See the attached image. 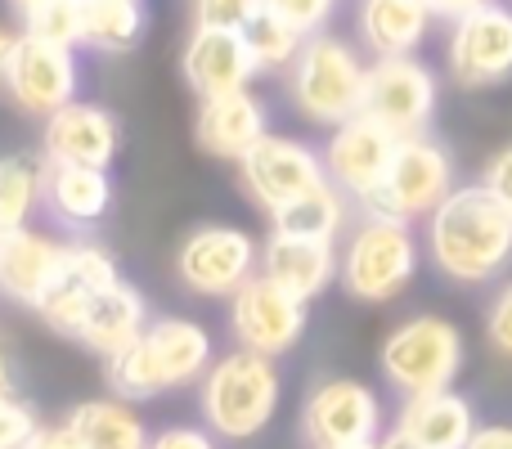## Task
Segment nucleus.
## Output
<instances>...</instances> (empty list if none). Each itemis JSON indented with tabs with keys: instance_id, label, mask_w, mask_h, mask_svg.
Masks as SVG:
<instances>
[{
	"instance_id": "6",
	"label": "nucleus",
	"mask_w": 512,
	"mask_h": 449,
	"mask_svg": "<svg viewBox=\"0 0 512 449\" xmlns=\"http://www.w3.org/2000/svg\"><path fill=\"white\" fill-rule=\"evenodd\" d=\"M378 369L400 396L450 391L463 369V333L441 315H414L387 333L378 351Z\"/></svg>"
},
{
	"instance_id": "8",
	"label": "nucleus",
	"mask_w": 512,
	"mask_h": 449,
	"mask_svg": "<svg viewBox=\"0 0 512 449\" xmlns=\"http://www.w3.org/2000/svg\"><path fill=\"white\" fill-rule=\"evenodd\" d=\"M176 274L198 297H234L261 274V247L239 225H198L176 252Z\"/></svg>"
},
{
	"instance_id": "27",
	"label": "nucleus",
	"mask_w": 512,
	"mask_h": 449,
	"mask_svg": "<svg viewBox=\"0 0 512 449\" xmlns=\"http://www.w3.org/2000/svg\"><path fill=\"white\" fill-rule=\"evenodd\" d=\"M346 216H351V198H346L333 180H324L319 189H310V194L292 198L288 207L270 212V225L279 229V234L328 238V243H337V234L346 229Z\"/></svg>"
},
{
	"instance_id": "19",
	"label": "nucleus",
	"mask_w": 512,
	"mask_h": 449,
	"mask_svg": "<svg viewBox=\"0 0 512 449\" xmlns=\"http://www.w3.org/2000/svg\"><path fill=\"white\" fill-rule=\"evenodd\" d=\"M261 274L270 283H279L283 292H292V297L315 301L342 274V252L328 238H297L270 229V238L261 247Z\"/></svg>"
},
{
	"instance_id": "23",
	"label": "nucleus",
	"mask_w": 512,
	"mask_h": 449,
	"mask_svg": "<svg viewBox=\"0 0 512 449\" xmlns=\"http://www.w3.org/2000/svg\"><path fill=\"white\" fill-rule=\"evenodd\" d=\"M149 324H153V319H149V301H144V292L135 288V283L122 279V283L104 288L95 301H90L86 324H81L77 342L86 346L90 355L113 360V355L126 351V346H131Z\"/></svg>"
},
{
	"instance_id": "13",
	"label": "nucleus",
	"mask_w": 512,
	"mask_h": 449,
	"mask_svg": "<svg viewBox=\"0 0 512 449\" xmlns=\"http://www.w3.org/2000/svg\"><path fill=\"white\" fill-rule=\"evenodd\" d=\"M113 283H122V270H117V261H113L108 247L68 243V256H63L59 279L41 292V301H36L32 310L41 315V324L50 328V333L77 337L81 324H86L90 301H95L104 288H113Z\"/></svg>"
},
{
	"instance_id": "20",
	"label": "nucleus",
	"mask_w": 512,
	"mask_h": 449,
	"mask_svg": "<svg viewBox=\"0 0 512 449\" xmlns=\"http://www.w3.org/2000/svg\"><path fill=\"white\" fill-rule=\"evenodd\" d=\"M270 135V113L252 90H234L221 99H203L194 122V140L203 153L225 162H243Z\"/></svg>"
},
{
	"instance_id": "22",
	"label": "nucleus",
	"mask_w": 512,
	"mask_h": 449,
	"mask_svg": "<svg viewBox=\"0 0 512 449\" xmlns=\"http://www.w3.org/2000/svg\"><path fill=\"white\" fill-rule=\"evenodd\" d=\"M396 432L418 449H468L477 436V409L459 391H432V396H409L396 414Z\"/></svg>"
},
{
	"instance_id": "25",
	"label": "nucleus",
	"mask_w": 512,
	"mask_h": 449,
	"mask_svg": "<svg viewBox=\"0 0 512 449\" xmlns=\"http://www.w3.org/2000/svg\"><path fill=\"white\" fill-rule=\"evenodd\" d=\"M432 18L427 0H360V36L378 59L414 54Z\"/></svg>"
},
{
	"instance_id": "11",
	"label": "nucleus",
	"mask_w": 512,
	"mask_h": 449,
	"mask_svg": "<svg viewBox=\"0 0 512 449\" xmlns=\"http://www.w3.org/2000/svg\"><path fill=\"white\" fill-rule=\"evenodd\" d=\"M450 77L463 90H490L512 77V9L486 0L450 32Z\"/></svg>"
},
{
	"instance_id": "16",
	"label": "nucleus",
	"mask_w": 512,
	"mask_h": 449,
	"mask_svg": "<svg viewBox=\"0 0 512 449\" xmlns=\"http://www.w3.org/2000/svg\"><path fill=\"white\" fill-rule=\"evenodd\" d=\"M400 135H391L387 126H378L373 117H351V122L333 126L324 144V171L346 198L364 203L373 189L387 180V167L396 158Z\"/></svg>"
},
{
	"instance_id": "15",
	"label": "nucleus",
	"mask_w": 512,
	"mask_h": 449,
	"mask_svg": "<svg viewBox=\"0 0 512 449\" xmlns=\"http://www.w3.org/2000/svg\"><path fill=\"white\" fill-rule=\"evenodd\" d=\"M77 50H63V45H45L36 36H18L14 59L5 68V90L23 113L32 117H50L59 108H68L77 99Z\"/></svg>"
},
{
	"instance_id": "14",
	"label": "nucleus",
	"mask_w": 512,
	"mask_h": 449,
	"mask_svg": "<svg viewBox=\"0 0 512 449\" xmlns=\"http://www.w3.org/2000/svg\"><path fill=\"white\" fill-rule=\"evenodd\" d=\"M243 189L265 207V212H279L292 198L310 194L328 180L324 171V153H315L310 144L292 140V135H265L261 144L239 162Z\"/></svg>"
},
{
	"instance_id": "10",
	"label": "nucleus",
	"mask_w": 512,
	"mask_h": 449,
	"mask_svg": "<svg viewBox=\"0 0 512 449\" xmlns=\"http://www.w3.org/2000/svg\"><path fill=\"white\" fill-rule=\"evenodd\" d=\"M436 113V72L414 54L373 59L364 81V117L387 126L391 135H427V122Z\"/></svg>"
},
{
	"instance_id": "42",
	"label": "nucleus",
	"mask_w": 512,
	"mask_h": 449,
	"mask_svg": "<svg viewBox=\"0 0 512 449\" xmlns=\"http://www.w3.org/2000/svg\"><path fill=\"white\" fill-rule=\"evenodd\" d=\"M18 391V373H14V364H9V355L0 351V400H9Z\"/></svg>"
},
{
	"instance_id": "12",
	"label": "nucleus",
	"mask_w": 512,
	"mask_h": 449,
	"mask_svg": "<svg viewBox=\"0 0 512 449\" xmlns=\"http://www.w3.org/2000/svg\"><path fill=\"white\" fill-rule=\"evenodd\" d=\"M306 306L310 301L283 292L279 283H270L265 274L248 279L239 292L230 297V328L234 342L248 346L256 355H283L301 342L306 333Z\"/></svg>"
},
{
	"instance_id": "28",
	"label": "nucleus",
	"mask_w": 512,
	"mask_h": 449,
	"mask_svg": "<svg viewBox=\"0 0 512 449\" xmlns=\"http://www.w3.org/2000/svg\"><path fill=\"white\" fill-rule=\"evenodd\" d=\"M45 153H9L0 158V234L23 229L32 221V212L45 203Z\"/></svg>"
},
{
	"instance_id": "36",
	"label": "nucleus",
	"mask_w": 512,
	"mask_h": 449,
	"mask_svg": "<svg viewBox=\"0 0 512 449\" xmlns=\"http://www.w3.org/2000/svg\"><path fill=\"white\" fill-rule=\"evenodd\" d=\"M481 185H486L490 194H495L499 203L512 212V144H504V149H499L495 158L486 162V171H481Z\"/></svg>"
},
{
	"instance_id": "26",
	"label": "nucleus",
	"mask_w": 512,
	"mask_h": 449,
	"mask_svg": "<svg viewBox=\"0 0 512 449\" xmlns=\"http://www.w3.org/2000/svg\"><path fill=\"white\" fill-rule=\"evenodd\" d=\"M81 449H149V427L131 409V400H81L63 418Z\"/></svg>"
},
{
	"instance_id": "33",
	"label": "nucleus",
	"mask_w": 512,
	"mask_h": 449,
	"mask_svg": "<svg viewBox=\"0 0 512 449\" xmlns=\"http://www.w3.org/2000/svg\"><path fill=\"white\" fill-rule=\"evenodd\" d=\"M36 414L32 405H23L18 396L0 400V449H27V441L36 436Z\"/></svg>"
},
{
	"instance_id": "43",
	"label": "nucleus",
	"mask_w": 512,
	"mask_h": 449,
	"mask_svg": "<svg viewBox=\"0 0 512 449\" xmlns=\"http://www.w3.org/2000/svg\"><path fill=\"white\" fill-rule=\"evenodd\" d=\"M378 445H382V449H418L414 441H405V436H400V432H391L387 441H378Z\"/></svg>"
},
{
	"instance_id": "29",
	"label": "nucleus",
	"mask_w": 512,
	"mask_h": 449,
	"mask_svg": "<svg viewBox=\"0 0 512 449\" xmlns=\"http://www.w3.org/2000/svg\"><path fill=\"white\" fill-rule=\"evenodd\" d=\"M144 36V5L140 0H86L81 45L95 54H126Z\"/></svg>"
},
{
	"instance_id": "17",
	"label": "nucleus",
	"mask_w": 512,
	"mask_h": 449,
	"mask_svg": "<svg viewBox=\"0 0 512 449\" xmlns=\"http://www.w3.org/2000/svg\"><path fill=\"white\" fill-rule=\"evenodd\" d=\"M117 149H122V126H117V117L108 113V108L72 99L68 108L45 117V131H41L45 162L108 171L117 158Z\"/></svg>"
},
{
	"instance_id": "21",
	"label": "nucleus",
	"mask_w": 512,
	"mask_h": 449,
	"mask_svg": "<svg viewBox=\"0 0 512 449\" xmlns=\"http://www.w3.org/2000/svg\"><path fill=\"white\" fill-rule=\"evenodd\" d=\"M63 256H68V243L32 225L0 234V292L18 306H36L41 292L59 279Z\"/></svg>"
},
{
	"instance_id": "35",
	"label": "nucleus",
	"mask_w": 512,
	"mask_h": 449,
	"mask_svg": "<svg viewBox=\"0 0 512 449\" xmlns=\"http://www.w3.org/2000/svg\"><path fill=\"white\" fill-rule=\"evenodd\" d=\"M486 342L495 346L504 360H512V283L495 292V301H490L486 310Z\"/></svg>"
},
{
	"instance_id": "24",
	"label": "nucleus",
	"mask_w": 512,
	"mask_h": 449,
	"mask_svg": "<svg viewBox=\"0 0 512 449\" xmlns=\"http://www.w3.org/2000/svg\"><path fill=\"white\" fill-rule=\"evenodd\" d=\"M45 207L59 225L68 229H90L108 216L113 207V180L99 167H63L50 162L45 171Z\"/></svg>"
},
{
	"instance_id": "7",
	"label": "nucleus",
	"mask_w": 512,
	"mask_h": 449,
	"mask_svg": "<svg viewBox=\"0 0 512 449\" xmlns=\"http://www.w3.org/2000/svg\"><path fill=\"white\" fill-rule=\"evenodd\" d=\"M454 158L432 135H409L396 144V158L387 167V180L364 198V216H391V221H423L445 198L454 194Z\"/></svg>"
},
{
	"instance_id": "2",
	"label": "nucleus",
	"mask_w": 512,
	"mask_h": 449,
	"mask_svg": "<svg viewBox=\"0 0 512 449\" xmlns=\"http://www.w3.org/2000/svg\"><path fill=\"white\" fill-rule=\"evenodd\" d=\"M108 364V387L122 400H153L162 391L203 382L207 369L216 364L212 333L198 319L167 315L153 319L126 351H117Z\"/></svg>"
},
{
	"instance_id": "32",
	"label": "nucleus",
	"mask_w": 512,
	"mask_h": 449,
	"mask_svg": "<svg viewBox=\"0 0 512 449\" xmlns=\"http://www.w3.org/2000/svg\"><path fill=\"white\" fill-rule=\"evenodd\" d=\"M261 5L265 0H189L194 27H225V32H243Z\"/></svg>"
},
{
	"instance_id": "39",
	"label": "nucleus",
	"mask_w": 512,
	"mask_h": 449,
	"mask_svg": "<svg viewBox=\"0 0 512 449\" xmlns=\"http://www.w3.org/2000/svg\"><path fill=\"white\" fill-rule=\"evenodd\" d=\"M468 449H512V427H504V423L477 427V436L468 441Z\"/></svg>"
},
{
	"instance_id": "3",
	"label": "nucleus",
	"mask_w": 512,
	"mask_h": 449,
	"mask_svg": "<svg viewBox=\"0 0 512 449\" xmlns=\"http://www.w3.org/2000/svg\"><path fill=\"white\" fill-rule=\"evenodd\" d=\"M279 369L270 355H256L248 346H234L230 355L207 369L203 387H198V409L212 436L225 441H252L270 427L274 409H279Z\"/></svg>"
},
{
	"instance_id": "41",
	"label": "nucleus",
	"mask_w": 512,
	"mask_h": 449,
	"mask_svg": "<svg viewBox=\"0 0 512 449\" xmlns=\"http://www.w3.org/2000/svg\"><path fill=\"white\" fill-rule=\"evenodd\" d=\"M18 36H23V32H9V27L0 23V86H5V68H9V59H14Z\"/></svg>"
},
{
	"instance_id": "30",
	"label": "nucleus",
	"mask_w": 512,
	"mask_h": 449,
	"mask_svg": "<svg viewBox=\"0 0 512 449\" xmlns=\"http://www.w3.org/2000/svg\"><path fill=\"white\" fill-rule=\"evenodd\" d=\"M243 41H248L252 59L261 72H279V68H292L297 63V54L306 50L310 36L301 32V27H292L288 18H279L274 9H256V18L248 27H243Z\"/></svg>"
},
{
	"instance_id": "45",
	"label": "nucleus",
	"mask_w": 512,
	"mask_h": 449,
	"mask_svg": "<svg viewBox=\"0 0 512 449\" xmlns=\"http://www.w3.org/2000/svg\"><path fill=\"white\" fill-rule=\"evenodd\" d=\"M364 449H382V445H364Z\"/></svg>"
},
{
	"instance_id": "9",
	"label": "nucleus",
	"mask_w": 512,
	"mask_h": 449,
	"mask_svg": "<svg viewBox=\"0 0 512 449\" xmlns=\"http://www.w3.org/2000/svg\"><path fill=\"white\" fill-rule=\"evenodd\" d=\"M301 432L310 449H364L382 436V400L355 378H324L306 396Z\"/></svg>"
},
{
	"instance_id": "1",
	"label": "nucleus",
	"mask_w": 512,
	"mask_h": 449,
	"mask_svg": "<svg viewBox=\"0 0 512 449\" xmlns=\"http://www.w3.org/2000/svg\"><path fill=\"white\" fill-rule=\"evenodd\" d=\"M427 256L450 283H490L512 261V212L486 185H459L427 216Z\"/></svg>"
},
{
	"instance_id": "40",
	"label": "nucleus",
	"mask_w": 512,
	"mask_h": 449,
	"mask_svg": "<svg viewBox=\"0 0 512 449\" xmlns=\"http://www.w3.org/2000/svg\"><path fill=\"white\" fill-rule=\"evenodd\" d=\"M477 5H486V0H427V9H432L436 18H450V23H459V18L472 14Z\"/></svg>"
},
{
	"instance_id": "4",
	"label": "nucleus",
	"mask_w": 512,
	"mask_h": 449,
	"mask_svg": "<svg viewBox=\"0 0 512 449\" xmlns=\"http://www.w3.org/2000/svg\"><path fill=\"white\" fill-rule=\"evenodd\" d=\"M364 81H369V63L342 36L315 32L288 68V95L306 122L342 126L364 113Z\"/></svg>"
},
{
	"instance_id": "18",
	"label": "nucleus",
	"mask_w": 512,
	"mask_h": 449,
	"mask_svg": "<svg viewBox=\"0 0 512 449\" xmlns=\"http://www.w3.org/2000/svg\"><path fill=\"white\" fill-rule=\"evenodd\" d=\"M180 72H185L189 90L198 99H221L234 90H248L256 77V59L243 41V32H225V27H194L180 54Z\"/></svg>"
},
{
	"instance_id": "37",
	"label": "nucleus",
	"mask_w": 512,
	"mask_h": 449,
	"mask_svg": "<svg viewBox=\"0 0 512 449\" xmlns=\"http://www.w3.org/2000/svg\"><path fill=\"white\" fill-rule=\"evenodd\" d=\"M149 449H216V436L203 427H167L153 436Z\"/></svg>"
},
{
	"instance_id": "31",
	"label": "nucleus",
	"mask_w": 512,
	"mask_h": 449,
	"mask_svg": "<svg viewBox=\"0 0 512 449\" xmlns=\"http://www.w3.org/2000/svg\"><path fill=\"white\" fill-rule=\"evenodd\" d=\"M81 23H86V0H45L32 14H23V32L45 45H63L77 50L81 45Z\"/></svg>"
},
{
	"instance_id": "38",
	"label": "nucleus",
	"mask_w": 512,
	"mask_h": 449,
	"mask_svg": "<svg viewBox=\"0 0 512 449\" xmlns=\"http://www.w3.org/2000/svg\"><path fill=\"white\" fill-rule=\"evenodd\" d=\"M27 449H81V445H77V436L68 432V423H59V427H36Z\"/></svg>"
},
{
	"instance_id": "34",
	"label": "nucleus",
	"mask_w": 512,
	"mask_h": 449,
	"mask_svg": "<svg viewBox=\"0 0 512 449\" xmlns=\"http://www.w3.org/2000/svg\"><path fill=\"white\" fill-rule=\"evenodd\" d=\"M337 0H265V9H274L279 18H288L292 27H301L306 36H315L328 23Z\"/></svg>"
},
{
	"instance_id": "44",
	"label": "nucleus",
	"mask_w": 512,
	"mask_h": 449,
	"mask_svg": "<svg viewBox=\"0 0 512 449\" xmlns=\"http://www.w3.org/2000/svg\"><path fill=\"white\" fill-rule=\"evenodd\" d=\"M9 5H14L18 14H32V9H36V5H45V0H9Z\"/></svg>"
},
{
	"instance_id": "5",
	"label": "nucleus",
	"mask_w": 512,
	"mask_h": 449,
	"mask_svg": "<svg viewBox=\"0 0 512 449\" xmlns=\"http://www.w3.org/2000/svg\"><path fill=\"white\" fill-rule=\"evenodd\" d=\"M418 274V238L409 221H391V216H364L351 229L342 247V274L337 283L346 297L382 306V301L400 297Z\"/></svg>"
}]
</instances>
